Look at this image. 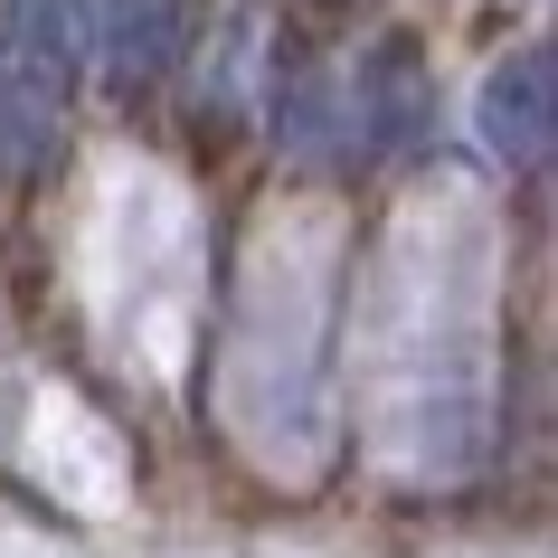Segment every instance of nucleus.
I'll list each match as a JSON object with an SVG mask.
<instances>
[{"label":"nucleus","mask_w":558,"mask_h":558,"mask_svg":"<svg viewBox=\"0 0 558 558\" xmlns=\"http://www.w3.org/2000/svg\"><path fill=\"white\" fill-rule=\"evenodd\" d=\"M549 114H558V95H549V48L501 58L493 86H483V143H493L511 171H539V161H549Z\"/></svg>","instance_id":"1"},{"label":"nucleus","mask_w":558,"mask_h":558,"mask_svg":"<svg viewBox=\"0 0 558 558\" xmlns=\"http://www.w3.org/2000/svg\"><path fill=\"white\" fill-rule=\"evenodd\" d=\"M180 48V10L171 0H114V66L143 86V76H161Z\"/></svg>","instance_id":"2"}]
</instances>
